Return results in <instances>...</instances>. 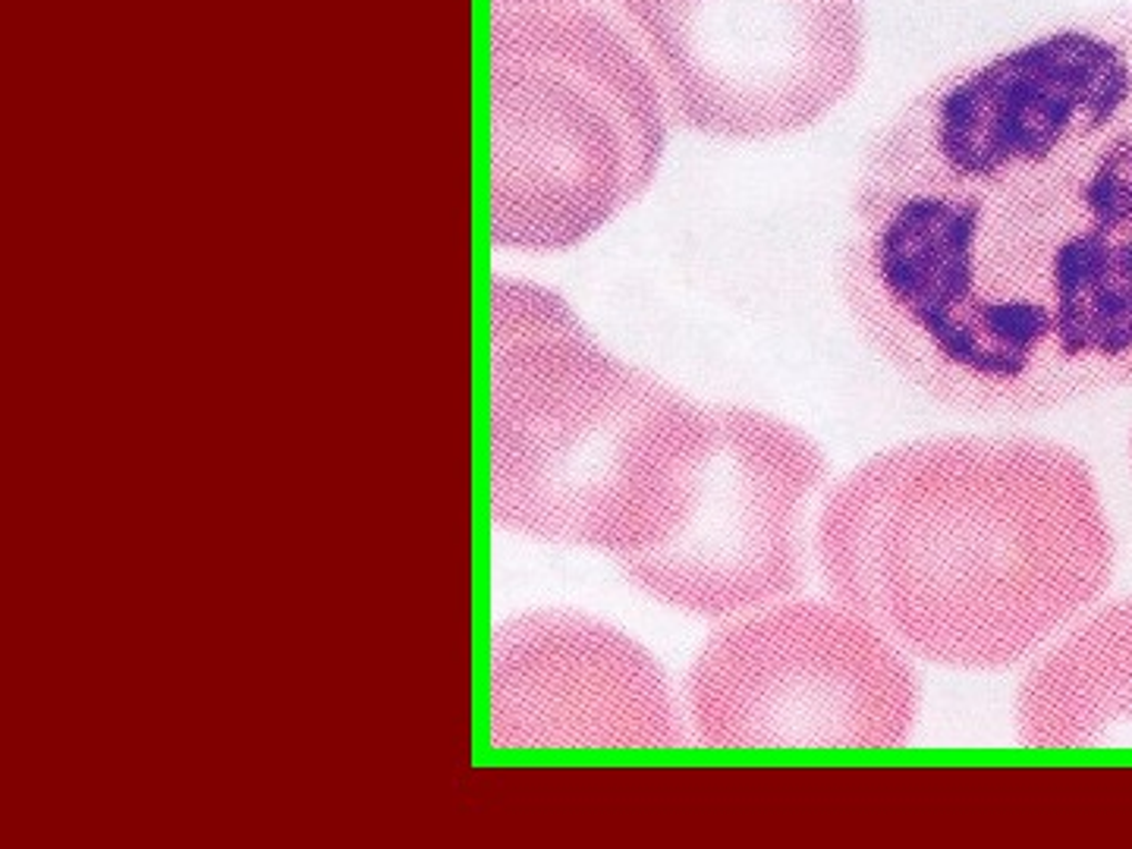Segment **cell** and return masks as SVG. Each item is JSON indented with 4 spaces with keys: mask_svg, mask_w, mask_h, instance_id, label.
Instances as JSON below:
<instances>
[{
    "mask_svg": "<svg viewBox=\"0 0 1132 849\" xmlns=\"http://www.w3.org/2000/svg\"><path fill=\"white\" fill-rule=\"evenodd\" d=\"M711 409L714 441L683 519L661 545L617 563L670 608L730 620L805 586V532L828 457L771 412Z\"/></svg>",
    "mask_w": 1132,
    "mask_h": 849,
    "instance_id": "obj_7",
    "label": "cell"
},
{
    "mask_svg": "<svg viewBox=\"0 0 1132 849\" xmlns=\"http://www.w3.org/2000/svg\"><path fill=\"white\" fill-rule=\"evenodd\" d=\"M815 551L834 601L906 655L1003 670L1095 605L1116 548L1073 447L944 435L881 450L837 481Z\"/></svg>",
    "mask_w": 1132,
    "mask_h": 849,
    "instance_id": "obj_2",
    "label": "cell"
},
{
    "mask_svg": "<svg viewBox=\"0 0 1132 849\" xmlns=\"http://www.w3.org/2000/svg\"><path fill=\"white\" fill-rule=\"evenodd\" d=\"M670 117L689 132L764 142L812 130L853 92L862 0H620Z\"/></svg>",
    "mask_w": 1132,
    "mask_h": 849,
    "instance_id": "obj_6",
    "label": "cell"
},
{
    "mask_svg": "<svg viewBox=\"0 0 1132 849\" xmlns=\"http://www.w3.org/2000/svg\"><path fill=\"white\" fill-rule=\"evenodd\" d=\"M1016 733L1032 749H1132V595L1092 610L1029 667Z\"/></svg>",
    "mask_w": 1132,
    "mask_h": 849,
    "instance_id": "obj_9",
    "label": "cell"
},
{
    "mask_svg": "<svg viewBox=\"0 0 1132 849\" xmlns=\"http://www.w3.org/2000/svg\"><path fill=\"white\" fill-rule=\"evenodd\" d=\"M535 3H598V0H491V7H535Z\"/></svg>",
    "mask_w": 1132,
    "mask_h": 849,
    "instance_id": "obj_10",
    "label": "cell"
},
{
    "mask_svg": "<svg viewBox=\"0 0 1132 849\" xmlns=\"http://www.w3.org/2000/svg\"><path fill=\"white\" fill-rule=\"evenodd\" d=\"M714 409L608 352L548 287L488 283V513L498 529L651 551L687 513Z\"/></svg>",
    "mask_w": 1132,
    "mask_h": 849,
    "instance_id": "obj_3",
    "label": "cell"
},
{
    "mask_svg": "<svg viewBox=\"0 0 1132 849\" xmlns=\"http://www.w3.org/2000/svg\"><path fill=\"white\" fill-rule=\"evenodd\" d=\"M1130 453H1132V438H1130Z\"/></svg>",
    "mask_w": 1132,
    "mask_h": 849,
    "instance_id": "obj_11",
    "label": "cell"
},
{
    "mask_svg": "<svg viewBox=\"0 0 1132 849\" xmlns=\"http://www.w3.org/2000/svg\"><path fill=\"white\" fill-rule=\"evenodd\" d=\"M668 98L598 3L491 7L488 240L567 252L632 204L668 142Z\"/></svg>",
    "mask_w": 1132,
    "mask_h": 849,
    "instance_id": "obj_4",
    "label": "cell"
},
{
    "mask_svg": "<svg viewBox=\"0 0 1132 849\" xmlns=\"http://www.w3.org/2000/svg\"><path fill=\"white\" fill-rule=\"evenodd\" d=\"M664 667L627 632L573 610H529L488 639V742L501 752H649L683 746Z\"/></svg>",
    "mask_w": 1132,
    "mask_h": 849,
    "instance_id": "obj_8",
    "label": "cell"
},
{
    "mask_svg": "<svg viewBox=\"0 0 1132 849\" xmlns=\"http://www.w3.org/2000/svg\"><path fill=\"white\" fill-rule=\"evenodd\" d=\"M919 705L906 651L840 601L787 598L730 617L687 680L708 749H896Z\"/></svg>",
    "mask_w": 1132,
    "mask_h": 849,
    "instance_id": "obj_5",
    "label": "cell"
},
{
    "mask_svg": "<svg viewBox=\"0 0 1132 849\" xmlns=\"http://www.w3.org/2000/svg\"><path fill=\"white\" fill-rule=\"evenodd\" d=\"M837 283L865 343L953 412L1132 388V7L903 101L862 154Z\"/></svg>",
    "mask_w": 1132,
    "mask_h": 849,
    "instance_id": "obj_1",
    "label": "cell"
}]
</instances>
